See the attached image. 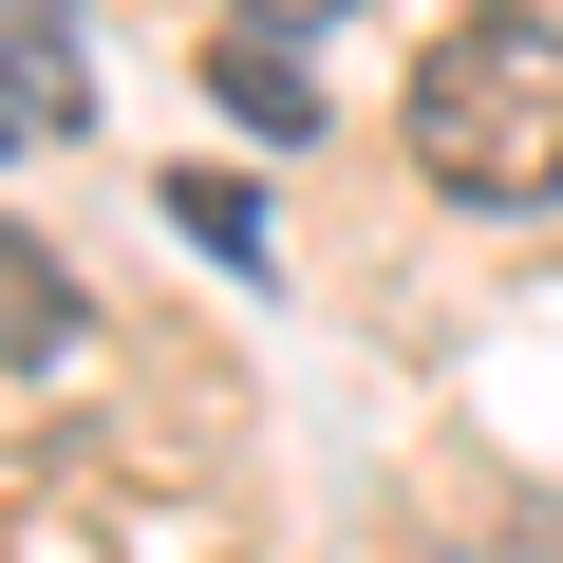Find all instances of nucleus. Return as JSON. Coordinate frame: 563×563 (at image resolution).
Wrapping results in <instances>:
<instances>
[{
	"instance_id": "obj_1",
	"label": "nucleus",
	"mask_w": 563,
	"mask_h": 563,
	"mask_svg": "<svg viewBox=\"0 0 563 563\" xmlns=\"http://www.w3.org/2000/svg\"><path fill=\"white\" fill-rule=\"evenodd\" d=\"M395 132H413V169L451 207H563V38L507 20V0H470V20L413 57Z\"/></svg>"
},
{
	"instance_id": "obj_2",
	"label": "nucleus",
	"mask_w": 563,
	"mask_h": 563,
	"mask_svg": "<svg viewBox=\"0 0 563 563\" xmlns=\"http://www.w3.org/2000/svg\"><path fill=\"white\" fill-rule=\"evenodd\" d=\"M95 339V301H76V263L38 244V225H0V376H57Z\"/></svg>"
},
{
	"instance_id": "obj_3",
	"label": "nucleus",
	"mask_w": 563,
	"mask_h": 563,
	"mask_svg": "<svg viewBox=\"0 0 563 563\" xmlns=\"http://www.w3.org/2000/svg\"><path fill=\"white\" fill-rule=\"evenodd\" d=\"M0 95H20L38 132H76V113H95V57H76L57 0H0Z\"/></svg>"
},
{
	"instance_id": "obj_4",
	"label": "nucleus",
	"mask_w": 563,
	"mask_h": 563,
	"mask_svg": "<svg viewBox=\"0 0 563 563\" xmlns=\"http://www.w3.org/2000/svg\"><path fill=\"white\" fill-rule=\"evenodd\" d=\"M207 95H225L244 132H282V151H301V132H320V76H301V57H282V38H207Z\"/></svg>"
},
{
	"instance_id": "obj_5",
	"label": "nucleus",
	"mask_w": 563,
	"mask_h": 563,
	"mask_svg": "<svg viewBox=\"0 0 563 563\" xmlns=\"http://www.w3.org/2000/svg\"><path fill=\"white\" fill-rule=\"evenodd\" d=\"M169 225H188V244H207V263H263V207H244V188H225V169H169Z\"/></svg>"
},
{
	"instance_id": "obj_6",
	"label": "nucleus",
	"mask_w": 563,
	"mask_h": 563,
	"mask_svg": "<svg viewBox=\"0 0 563 563\" xmlns=\"http://www.w3.org/2000/svg\"><path fill=\"white\" fill-rule=\"evenodd\" d=\"M263 20H339V0H263Z\"/></svg>"
}]
</instances>
